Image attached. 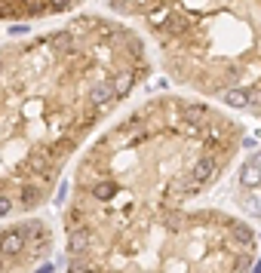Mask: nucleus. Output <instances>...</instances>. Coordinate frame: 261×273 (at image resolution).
Segmentation results:
<instances>
[{
	"instance_id": "obj_6",
	"label": "nucleus",
	"mask_w": 261,
	"mask_h": 273,
	"mask_svg": "<svg viewBox=\"0 0 261 273\" xmlns=\"http://www.w3.org/2000/svg\"><path fill=\"white\" fill-rule=\"evenodd\" d=\"M86 0H0V22H49L71 16Z\"/></svg>"
},
{
	"instance_id": "obj_3",
	"label": "nucleus",
	"mask_w": 261,
	"mask_h": 273,
	"mask_svg": "<svg viewBox=\"0 0 261 273\" xmlns=\"http://www.w3.org/2000/svg\"><path fill=\"white\" fill-rule=\"evenodd\" d=\"M135 25L169 80L261 123V0H105Z\"/></svg>"
},
{
	"instance_id": "obj_4",
	"label": "nucleus",
	"mask_w": 261,
	"mask_h": 273,
	"mask_svg": "<svg viewBox=\"0 0 261 273\" xmlns=\"http://www.w3.org/2000/svg\"><path fill=\"white\" fill-rule=\"evenodd\" d=\"M56 227L40 215H13L0 224V273L37 270L56 255Z\"/></svg>"
},
{
	"instance_id": "obj_1",
	"label": "nucleus",
	"mask_w": 261,
	"mask_h": 273,
	"mask_svg": "<svg viewBox=\"0 0 261 273\" xmlns=\"http://www.w3.org/2000/svg\"><path fill=\"white\" fill-rule=\"evenodd\" d=\"M243 141L240 117L194 92H157L129 107L74 160L62 209L65 267L252 270V224L200 203L234 172Z\"/></svg>"
},
{
	"instance_id": "obj_2",
	"label": "nucleus",
	"mask_w": 261,
	"mask_h": 273,
	"mask_svg": "<svg viewBox=\"0 0 261 273\" xmlns=\"http://www.w3.org/2000/svg\"><path fill=\"white\" fill-rule=\"evenodd\" d=\"M147 37L77 13L0 46V221L43 209L80 150L154 74Z\"/></svg>"
},
{
	"instance_id": "obj_5",
	"label": "nucleus",
	"mask_w": 261,
	"mask_h": 273,
	"mask_svg": "<svg viewBox=\"0 0 261 273\" xmlns=\"http://www.w3.org/2000/svg\"><path fill=\"white\" fill-rule=\"evenodd\" d=\"M231 200L246 218L261 221V144L234 166V172H231Z\"/></svg>"
}]
</instances>
